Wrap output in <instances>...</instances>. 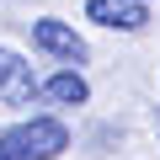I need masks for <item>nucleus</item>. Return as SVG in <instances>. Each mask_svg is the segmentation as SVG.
Instances as JSON below:
<instances>
[{
    "label": "nucleus",
    "instance_id": "obj_1",
    "mask_svg": "<svg viewBox=\"0 0 160 160\" xmlns=\"http://www.w3.org/2000/svg\"><path fill=\"white\" fill-rule=\"evenodd\" d=\"M69 149V128L59 118H27L0 133V160H53Z\"/></svg>",
    "mask_w": 160,
    "mask_h": 160
},
{
    "label": "nucleus",
    "instance_id": "obj_2",
    "mask_svg": "<svg viewBox=\"0 0 160 160\" xmlns=\"http://www.w3.org/2000/svg\"><path fill=\"white\" fill-rule=\"evenodd\" d=\"M38 96V80H32V64L11 48H0V102L6 107H22Z\"/></svg>",
    "mask_w": 160,
    "mask_h": 160
},
{
    "label": "nucleus",
    "instance_id": "obj_4",
    "mask_svg": "<svg viewBox=\"0 0 160 160\" xmlns=\"http://www.w3.org/2000/svg\"><path fill=\"white\" fill-rule=\"evenodd\" d=\"M86 16L102 22V27H112V32H139L149 22L144 0H86Z\"/></svg>",
    "mask_w": 160,
    "mask_h": 160
},
{
    "label": "nucleus",
    "instance_id": "obj_3",
    "mask_svg": "<svg viewBox=\"0 0 160 160\" xmlns=\"http://www.w3.org/2000/svg\"><path fill=\"white\" fill-rule=\"evenodd\" d=\"M32 43H38L43 53H53V59H64V64H80V59H86V43L75 38V27H64V22H53V16H43V22H32Z\"/></svg>",
    "mask_w": 160,
    "mask_h": 160
},
{
    "label": "nucleus",
    "instance_id": "obj_5",
    "mask_svg": "<svg viewBox=\"0 0 160 160\" xmlns=\"http://www.w3.org/2000/svg\"><path fill=\"white\" fill-rule=\"evenodd\" d=\"M43 96H48V102H59V107H80V102L91 96V86H86L75 69H59L53 80H43Z\"/></svg>",
    "mask_w": 160,
    "mask_h": 160
}]
</instances>
